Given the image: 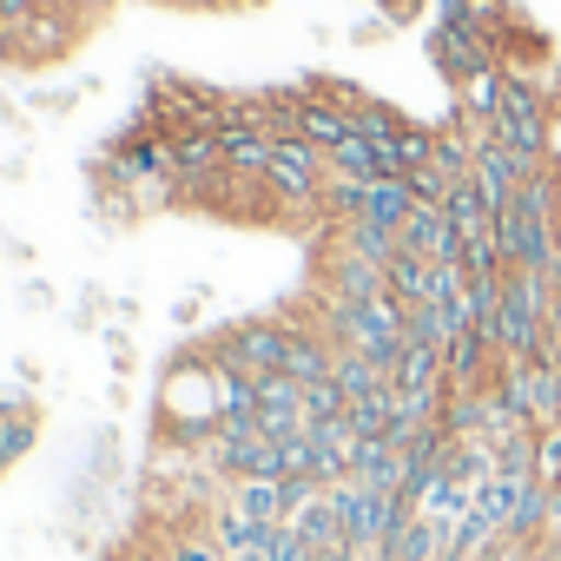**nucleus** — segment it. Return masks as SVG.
I'll list each match as a JSON object with an SVG mask.
<instances>
[{
  "label": "nucleus",
  "instance_id": "obj_1",
  "mask_svg": "<svg viewBox=\"0 0 561 561\" xmlns=\"http://www.w3.org/2000/svg\"><path fill=\"white\" fill-rule=\"evenodd\" d=\"M430 60H436V73L462 93L469 80H482V73H495V67H508L502 60V47L489 41V34H456V27H436L430 34Z\"/></svg>",
  "mask_w": 561,
  "mask_h": 561
},
{
  "label": "nucleus",
  "instance_id": "obj_2",
  "mask_svg": "<svg viewBox=\"0 0 561 561\" xmlns=\"http://www.w3.org/2000/svg\"><path fill=\"white\" fill-rule=\"evenodd\" d=\"M390 291V264H370V257H351V251H331L318 257V298H344V305H364V298H383Z\"/></svg>",
  "mask_w": 561,
  "mask_h": 561
},
{
  "label": "nucleus",
  "instance_id": "obj_3",
  "mask_svg": "<svg viewBox=\"0 0 561 561\" xmlns=\"http://www.w3.org/2000/svg\"><path fill=\"white\" fill-rule=\"evenodd\" d=\"M403 251L410 257H430V264H462V251H469V238H462V225H449V211L443 205H416L410 218H403Z\"/></svg>",
  "mask_w": 561,
  "mask_h": 561
},
{
  "label": "nucleus",
  "instance_id": "obj_4",
  "mask_svg": "<svg viewBox=\"0 0 561 561\" xmlns=\"http://www.w3.org/2000/svg\"><path fill=\"white\" fill-rule=\"evenodd\" d=\"M324 244H331V251H351V257H370V264H397V257H403V238H397L390 225H364V218L331 225Z\"/></svg>",
  "mask_w": 561,
  "mask_h": 561
},
{
  "label": "nucleus",
  "instance_id": "obj_5",
  "mask_svg": "<svg viewBox=\"0 0 561 561\" xmlns=\"http://www.w3.org/2000/svg\"><path fill=\"white\" fill-rule=\"evenodd\" d=\"M225 502H231L244 522H257V528H277V522H285V482H271V476L231 482V489H225Z\"/></svg>",
  "mask_w": 561,
  "mask_h": 561
},
{
  "label": "nucleus",
  "instance_id": "obj_6",
  "mask_svg": "<svg viewBox=\"0 0 561 561\" xmlns=\"http://www.w3.org/2000/svg\"><path fill=\"white\" fill-rule=\"evenodd\" d=\"M449 541H456V528H443V522H430V515H410V522L383 541V554H390V561H436Z\"/></svg>",
  "mask_w": 561,
  "mask_h": 561
},
{
  "label": "nucleus",
  "instance_id": "obj_7",
  "mask_svg": "<svg viewBox=\"0 0 561 561\" xmlns=\"http://www.w3.org/2000/svg\"><path fill=\"white\" fill-rule=\"evenodd\" d=\"M443 211H449V225H462V238H489V231H495V205L482 198L476 179H462V185L443 198Z\"/></svg>",
  "mask_w": 561,
  "mask_h": 561
},
{
  "label": "nucleus",
  "instance_id": "obj_8",
  "mask_svg": "<svg viewBox=\"0 0 561 561\" xmlns=\"http://www.w3.org/2000/svg\"><path fill=\"white\" fill-rule=\"evenodd\" d=\"M337 383H344V397H351V403H364V397H377V390H390L397 377H390V370H377L370 357H357V351H344V357H337Z\"/></svg>",
  "mask_w": 561,
  "mask_h": 561
},
{
  "label": "nucleus",
  "instance_id": "obj_9",
  "mask_svg": "<svg viewBox=\"0 0 561 561\" xmlns=\"http://www.w3.org/2000/svg\"><path fill=\"white\" fill-rule=\"evenodd\" d=\"M291 528L311 541V548H337L344 541V522H337V508H331V495H318V502H305L298 515H291Z\"/></svg>",
  "mask_w": 561,
  "mask_h": 561
},
{
  "label": "nucleus",
  "instance_id": "obj_10",
  "mask_svg": "<svg viewBox=\"0 0 561 561\" xmlns=\"http://www.w3.org/2000/svg\"><path fill=\"white\" fill-rule=\"evenodd\" d=\"M34 436H41V423H34V403H21L8 423H0V476H8L27 449H34Z\"/></svg>",
  "mask_w": 561,
  "mask_h": 561
},
{
  "label": "nucleus",
  "instance_id": "obj_11",
  "mask_svg": "<svg viewBox=\"0 0 561 561\" xmlns=\"http://www.w3.org/2000/svg\"><path fill=\"white\" fill-rule=\"evenodd\" d=\"M324 416H351V397H344V383H337V377L305 383V423H324Z\"/></svg>",
  "mask_w": 561,
  "mask_h": 561
},
{
  "label": "nucleus",
  "instance_id": "obj_12",
  "mask_svg": "<svg viewBox=\"0 0 561 561\" xmlns=\"http://www.w3.org/2000/svg\"><path fill=\"white\" fill-rule=\"evenodd\" d=\"M535 482L541 489H561V423L535 430Z\"/></svg>",
  "mask_w": 561,
  "mask_h": 561
},
{
  "label": "nucleus",
  "instance_id": "obj_13",
  "mask_svg": "<svg viewBox=\"0 0 561 561\" xmlns=\"http://www.w3.org/2000/svg\"><path fill=\"white\" fill-rule=\"evenodd\" d=\"M165 561H231V554L211 541V528H185V535L165 541Z\"/></svg>",
  "mask_w": 561,
  "mask_h": 561
},
{
  "label": "nucleus",
  "instance_id": "obj_14",
  "mask_svg": "<svg viewBox=\"0 0 561 561\" xmlns=\"http://www.w3.org/2000/svg\"><path fill=\"white\" fill-rule=\"evenodd\" d=\"M311 554H318V548H311L291 522H277V528L264 535V561H311Z\"/></svg>",
  "mask_w": 561,
  "mask_h": 561
},
{
  "label": "nucleus",
  "instance_id": "obj_15",
  "mask_svg": "<svg viewBox=\"0 0 561 561\" xmlns=\"http://www.w3.org/2000/svg\"><path fill=\"white\" fill-rule=\"evenodd\" d=\"M47 14V0H0V41H14L27 21H41Z\"/></svg>",
  "mask_w": 561,
  "mask_h": 561
},
{
  "label": "nucleus",
  "instance_id": "obj_16",
  "mask_svg": "<svg viewBox=\"0 0 561 561\" xmlns=\"http://www.w3.org/2000/svg\"><path fill=\"white\" fill-rule=\"evenodd\" d=\"M377 8H383V14H397V21H403V14H410V8H430V0H377Z\"/></svg>",
  "mask_w": 561,
  "mask_h": 561
},
{
  "label": "nucleus",
  "instance_id": "obj_17",
  "mask_svg": "<svg viewBox=\"0 0 561 561\" xmlns=\"http://www.w3.org/2000/svg\"><path fill=\"white\" fill-rule=\"evenodd\" d=\"M495 561H541V541H535V548H502Z\"/></svg>",
  "mask_w": 561,
  "mask_h": 561
},
{
  "label": "nucleus",
  "instance_id": "obj_18",
  "mask_svg": "<svg viewBox=\"0 0 561 561\" xmlns=\"http://www.w3.org/2000/svg\"><path fill=\"white\" fill-rule=\"evenodd\" d=\"M436 561H469V554H456V548H443V554H436Z\"/></svg>",
  "mask_w": 561,
  "mask_h": 561
},
{
  "label": "nucleus",
  "instance_id": "obj_19",
  "mask_svg": "<svg viewBox=\"0 0 561 561\" xmlns=\"http://www.w3.org/2000/svg\"><path fill=\"white\" fill-rule=\"evenodd\" d=\"M377 561H390V554H377Z\"/></svg>",
  "mask_w": 561,
  "mask_h": 561
},
{
  "label": "nucleus",
  "instance_id": "obj_20",
  "mask_svg": "<svg viewBox=\"0 0 561 561\" xmlns=\"http://www.w3.org/2000/svg\"><path fill=\"white\" fill-rule=\"evenodd\" d=\"M225 8H231V0H225Z\"/></svg>",
  "mask_w": 561,
  "mask_h": 561
}]
</instances>
